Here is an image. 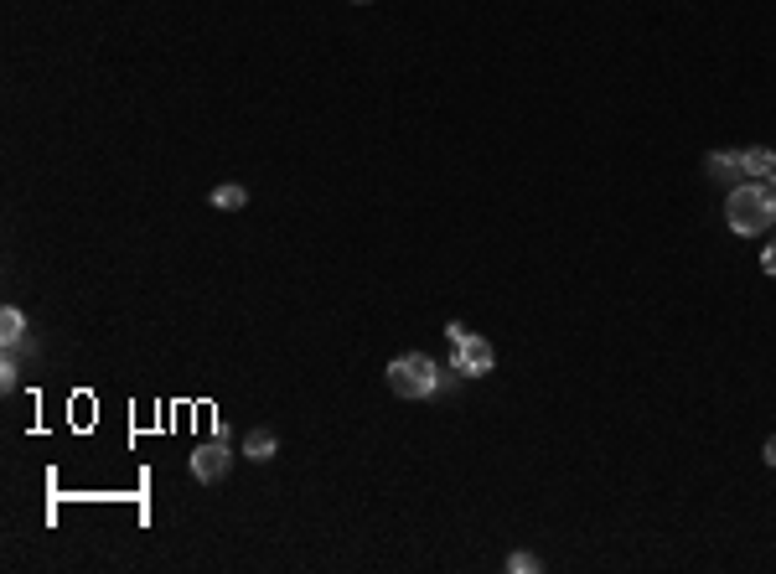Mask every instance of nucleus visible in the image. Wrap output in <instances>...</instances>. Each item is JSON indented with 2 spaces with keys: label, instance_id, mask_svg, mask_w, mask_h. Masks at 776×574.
<instances>
[{
  "label": "nucleus",
  "instance_id": "9b49d317",
  "mask_svg": "<svg viewBox=\"0 0 776 574\" xmlns=\"http://www.w3.org/2000/svg\"><path fill=\"white\" fill-rule=\"evenodd\" d=\"M507 569H513V574H533V569H539V559H533V554H513V559H507Z\"/></svg>",
  "mask_w": 776,
  "mask_h": 574
},
{
  "label": "nucleus",
  "instance_id": "ddd939ff",
  "mask_svg": "<svg viewBox=\"0 0 776 574\" xmlns=\"http://www.w3.org/2000/svg\"><path fill=\"white\" fill-rule=\"evenodd\" d=\"M761 456H766V466H771V471H776V435H771V440H766V450H761Z\"/></svg>",
  "mask_w": 776,
  "mask_h": 574
},
{
  "label": "nucleus",
  "instance_id": "39448f33",
  "mask_svg": "<svg viewBox=\"0 0 776 574\" xmlns=\"http://www.w3.org/2000/svg\"><path fill=\"white\" fill-rule=\"evenodd\" d=\"M244 456L259 461V466H264V461H275V456H280V435H275V430H264V425L249 430V435H244Z\"/></svg>",
  "mask_w": 776,
  "mask_h": 574
},
{
  "label": "nucleus",
  "instance_id": "f257e3e1",
  "mask_svg": "<svg viewBox=\"0 0 776 574\" xmlns=\"http://www.w3.org/2000/svg\"><path fill=\"white\" fill-rule=\"evenodd\" d=\"M725 223L740 233V238H756L776 223V192L766 181H740L730 187V202H725Z\"/></svg>",
  "mask_w": 776,
  "mask_h": 574
},
{
  "label": "nucleus",
  "instance_id": "0eeeda50",
  "mask_svg": "<svg viewBox=\"0 0 776 574\" xmlns=\"http://www.w3.org/2000/svg\"><path fill=\"white\" fill-rule=\"evenodd\" d=\"M0 342H6V347H21V342H26V316H21L16 306L0 311Z\"/></svg>",
  "mask_w": 776,
  "mask_h": 574
},
{
  "label": "nucleus",
  "instance_id": "9d476101",
  "mask_svg": "<svg viewBox=\"0 0 776 574\" xmlns=\"http://www.w3.org/2000/svg\"><path fill=\"white\" fill-rule=\"evenodd\" d=\"M16 352H21V347H6V362H0V388H6V394L21 383V357H16Z\"/></svg>",
  "mask_w": 776,
  "mask_h": 574
},
{
  "label": "nucleus",
  "instance_id": "f03ea898",
  "mask_svg": "<svg viewBox=\"0 0 776 574\" xmlns=\"http://www.w3.org/2000/svg\"><path fill=\"white\" fill-rule=\"evenodd\" d=\"M388 388H394L399 399H430L440 394V368H435V357L425 352H404L388 362Z\"/></svg>",
  "mask_w": 776,
  "mask_h": 574
},
{
  "label": "nucleus",
  "instance_id": "7ed1b4c3",
  "mask_svg": "<svg viewBox=\"0 0 776 574\" xmlns=\"http://www.w3.org/2000/svg\"><path fill=\"white\" fill-rule=\"evenodd\" d=\"M233 471V445L218 435V440H207L192 450V476L202 481V487H218V481Z\"/></svg>",
  "mask_w": 776,
  "mask_h": 574
},
{
  "label": "nucleus",
  "instance_id": "1a4fd4ad",
  "mask_svg": "<svg viewBox=\"0 0 776 574\" xmlns=\"http://www.w3.org/2000/svg\"><path fill=\"white\" fill-rule=\"evenodd\" d=\"M213 207H218V213H238V207H249V192L238 187V181H228V187L213 192Z\"/></svg>",
  "mask_w": 776,
  "mask_h": 574
},
{
  "label": "nucleus",
  "instance_id": "4468645a",
  "mask_svg": "<svg viewBox=\"0 0 776 574\" xmlns=\"http://www.w3.org/2000/svg\"><path fill=\"white\" fill-rule=\"evenodd\" d=\"M357 6H368V0H357Z\"/></svg>",
  "mask_w": 776,
  "mask_h": 574
},
{
  "label": "nucleus",
  "instance_id": "f8f14e48",
  "mask_svg": "<svg viewBox=\"0 0 776 574\" xmlns=\"http://www.w3.org/2000/svg\"><path fill=\"white\" fill-rule=\"evenodd\" d=\"M761 269H766V275H776V238H771L766 254H761Z\"/></svg>",
  "mask_w": 776,
  "mask_h": 574
},
{
  "label": "nucleus",
  "instance_id": "6e6552de",
  "mask_svg": "<svg viewBox=\"0 0 776 574\" xmlns=\"http://www.w3.org/2000/svg\"><path fill=\"white\" fill-rule=\"evenodd\" d=\"M740 166H745V176L766 181V176L776 171V156H771V150H740Z\"/></svg>",
  "mask_w": 776,
  "mask_h": 574
},
{
  "label": "nucleus",
  "instance_id": "20e7f679",
  "mask_svg": "<svg viewBox=\"0 0 776 574\" xmlns=\"http://www.w3.org/2000/svg\"><path fill=\"white\" fill-rule=\"evenodd\" d=\"M492 347L482 342V337H471V331H466V337L456 342V357H451V368L461 373V378H482V373H492Z\"/></svg>",
  "mask_w": 776,
  "mask_h": 574
},
{
  "label": "nucleus",
  "instance_id": "423d86ee",
  "mask_svg": "<svg viewBox=\"0 0 776 574\" xmlns=\"http://www.w3.org/2000/svg\"><path fill=\"white\" fill-rule=\"evenodd\" d=\"M704 166H709V176H714V181H730V187H740V176H745L740 156H730V150H714V156H709Z\"/></svg>",
  "mask_w": 776,
  "mask_h": 574
}]
</instances>
